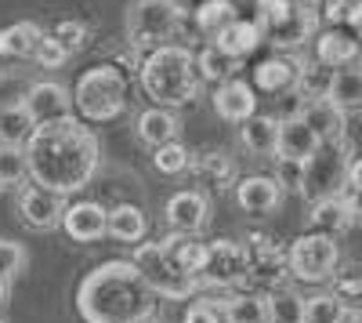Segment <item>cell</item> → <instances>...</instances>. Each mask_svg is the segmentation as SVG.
I'll return each instance as SVG.
<instances>
[{"mask_svg": "<svg viewBox=\"0 0 362 323\" xmlns=\"http://www.w3.org/2000/svg\"><path fill=\"white\" fill-rule=\"evenodd\" d=\"M235 18H239L235 0H203V4H196V29L210 40H214L225 26H232Z\"/></svg>", "mask_w": 362, "mask_h": 323, "instance_id": "obj_29", "label": "cell"}, {"mask_svg": "<svg viewBox=\"0 0 362 323\" xmlns=\"http://www.w3.org/2000/svg\"><path fill=\"white\" fill-rule=\"evenodd\" d=\"M141 323H163V319H156V316H148V319H141Z\"/></svg>", "mask_w": 362, "mask_h": 323, "instance_id": "obj_47", "label": "cell"}, {"mask_svg": "<svg viewBox=\"0 0 362 323\" xmlns=\"http://www.w3.org/2000/svg\"><path fill=\"white\" fill-rule=\"evenodd\" d=\"M300 120H305L312 128V135L319 138V145L326 149V145H341L344 135H348V113H341L334 102H300Z\"/></svg>", "mask_w": 362, "mask_h": 323, "instance_id": "obj_16", "label": "cell"}, {"mask_svg": "<svg viewBox=\"0 0 362 323\" xmlns=\"http://www.w3.org/2000/svg\"><path fill=\"white\" fill-rule=\"evenodd\" d=\"M312 62L326 66V69H348L358 62V40L355 33H344V29H326V33L312 37Z\"/></svg>", "mask_w": 362, "mask_h": 323, "instance_id": "obj_18", "label": "cell"}, {"mask_svg": "<svg viewBox=\"0 0 362 323\" xmlns=\"http://www.w3.org/2000/svg\"><path fill=\"white\" fill-rule=\"evenodd\" d=\"M127 261L138 269V276L145 280V287L153 290L156 298L185 302V298H192L196 290H199V283H196V280H192V276H189V273L167 254L163 240H156V244H138L134 254H131Z\"/></svg>", "mask_w": 362, "mask_h": 323, "instance_id": "obj_6", "label": "cell"}, {"mask_svg": "<svg viewBox=\"0 0 362 323\" xmlns=\"http://www.w3.org/2000/svg\"><path fill=\"white\" fill-rule=\"evenodd\" d=\"M22 109L29 113V120L37 128L40 124H54L73 116V102H69V87L58 80H37L29 91L22 95Z\"/></svg>", "mask_w": 362, "mask_h": 323, "instance_id": "obj_11", "label": "cell"}, {"mask_svg": "<svg viewBox=\"0 0 362 323\" xmlns=\"http://www.w3.org/2000/svg\"><path fill=\"white\" fill-rule=\"evenodd\" d=\"M25 261H29V254H25V247L18 240H0V280H4L8 287L25 269Z\"/></svg>", "mask_w": 362, "mask_h": 323, "instance_id": "obj_40", "label": "cell"}, {"mask_svg": "<svg viewBox=\"0 0 362 323\" xmlns=\"http://www.w3.org/2000/svg\"><path fill=\"white\" fill-rule=\"evenodd\" d=\"M261 40H272L279 51H293L315 37V8L312 0H254V18Z\"/></svg>", "mask_w": 362, "mask_h": 323, "instance_id": "obj_5", "label": "cell"}, {"mask_svg": "<svg viewBox=\"0 0 362 323\" xmlns=\"http://www.w3.org/2000/svg\"><path fill=\"white\" fill-rule=\"evenodd\" d=\"M243 251H247L250 280H257L264 287H279L286 280V251L272 237H264V232H250Z\"/></svg>", "mask_w": 362, "mask_h": 323, "instance_id": "obj_12", "label": "cell"}, {"mask_svg": "<svg viewBox=\"0 0 362 323\" xmlns=\"http://www.w3.org/2000/svg\"><path fill=\"white\" fill-rule=\"evenodd\" d=\"M199 171H203L214 186H228L232 174H235V171H232V160L221 157V153H206V157L199 160Z\"/></svg>", "mask_w": 362, "mask_h": 323, "instance_id": "obj_43", "label": "cell"}, {"mask_svg": "<svg viewBox=\"0 0 362 323\" xmlns=\"http://www.w3.org/2000/svg\"><path fill=\"white\" fill-rule=\"evenodd\" d=\"M210 44H214L218 51H225L228 58H235V62H243L247 55H254V51L261 47V29H257L250 18H235V22L225 26Z\"/></svg>", "mask_w": 362, "mask_h": 323, "instance_id": "obj_25", "label": "cell"}, {"mask_svg": "<svg viewBox=\"0 0 362 323\" xmlns=\"http://www.w3.org/2000/svg\"><path fill=\"white\" fill-rule=\"evenodd\" d=\"M276 182H279V189H297L300 193V186H305V164L279 160L276 164Z\"/></svg>", "mask_w": 362, "mask_h": 323, "instance_id": "obj_45", "label": "cell"}, {"mask_svg": "<svg viewBox=\"0 0 362 323\" xmlns=\"http://www.w3.org/2000/svg\"><path fill=\"white\" fill-rule=\"evenodd\" d=\"M47 37H51L58 47H62L66 55H73V51H80V47L87 44V26H83V22H76V18H62V22H58Z\"/></svg>", "mask_w": 362, "mask_h": 323, "instance_id": "obj_41", "label": "cell"}, {"mask_svg": "<svg viewBox=\"0 0 362 323\" xmlns=\"http://www.w3.org/2000/svg\"><path fill=\"white\" fill-rule=\"evenodd\" d=\"M40 37H44V29L29 18L4 26L0 29V58H29Z\"/></svg>", "mask_w": 362, "mask_h": 323, "instance_id": "obj_27", "label": "cell"}, {"mask_svg": "<svg viewBox=\"0 0 362 323\" xmlns=\"http://www.w3.org/2000/svg\"><path fill=\"white\" fill-rule=\"evenodd\" d=\"M326 102H334L341 113H355V109L362 106V73H358L355 66L337 69V73H334V84H329Z\"/></svg>", "mask_w": 362, "mask_h": 323, "instance_id": "obj_31", "label": "cell"}, {"mask_svg": "<svg viewBox=\"0 0 362 323\" xmlns=\"http://www.w3.org/2000/svg\"><path fill=\"white\" fill-rule=\"evenodd\" d=\"M163 247H167V254L177 261V266L196 280V273L203 266V244L196 237H177V232H170V237L163 240Z\"/></svg>", "mask_w": 362, "mask_h": 323, "instance_id": "obj_35", "label": "cell"}, {"mask_svg": "<svg viewBox=\"0 0 362 323\" xmlns=\"http://www.w3.org/2000/svg\"><path fill=\"white\" fill-rule=\"evenodd\" d=\"M351 153H355L351 142L319 149V153L305 164V186H300V193H305L312 203L329 200V196H341V189H344V164H348Z\"/></svg>", "mask_w": 362, "mask_h": 323, "instance_id": "obj_10", "label": "cell"}, {"mask_svg": "<svg viewBox=\"0 0 362 323\" xmlns=\"http://www.w3.org/2000/svg\"><path fill=\"white\" fill-rule=\"evenodd\" d=\"M315 18H322L329 29H344V33H355L362 22V0H319Z\"/></svg>", "mask_w": 362, "mask_h": 323, "instance_id": "obj_32", "label": "cell"}, {"mask_svg": "<svg viewBox=\"0 0 362 323\" xmlns=\"http://www.w3.org/2000/svg\"><path fill=\"white\" fill-rule=\"evenodd\" d=\"M337 266H341L337 237H326V232H305L286 251V276L297 283H326L337 276Z\"/></svg>", "mask_w": 362, "mask_h": 323, "instance_id": "obj_7", "label": "cell"}, {"mask_svg": "<svg viewBox=\"0 0 362 323\" xmlns=\"http://www.w3.org/2000/svg\"><path fill=\"white\" fill-rule=\"evenodd\" d=\"M235 200L247 215H272V211H279V203H283V189H279L276 178H268V174H250V178L235 182Z\"/></svg>", "mask_w": 362, "mask_h": 323, "instance_id": "obj_21", "label": "cell"}, {"mask_svg": "<svg viewBox=\"0 0 362 323\" xmlns=\"http://www.w3.org/2000/svg\"><path fill=\"white\" fill-rule=\"evenodd\" d=\"M62 211H66V196H58V193H51L44 186H33V182L22 186V193H18V215H22V222L29 229H40V232L58 229Z\"/></svg>", "mask_w": 362, "mask_h": 323, "instance_id": "obj_13", "label": "cell"}, {"mask_svg": "<svg viewBox=\"0 0 362 323\" xmlns=\"http://www.w3.org/2000/svg\"><path fill=\"white\" fill-rule=\"evenodd\" d=\"M4 298H8V283H4V280H0V302H4Z\"/></svg>", "mask_w": 362, "mask_h": 323, "instance_id": "obj_46", "label": "cell"}, {"mask_svg": "<svg viewBox=\"0 0 362 323\" xmlns=\"http://www.w3.org/2000/svg\"><path fill=\"white\" fill-rule=\"evenodd\" d=\"M225 323H264V295L243 290L225 302Z\"/></svg>", "mask_w": 362, "mask_h": 323, "instance_id": "obj_36", "label": "cell"}, {"mask_svg": "<svg viewBox=\"0 0 362 323\" xmlns=\"http://www.w3.org/2000/svg\"><path fill=\"white\" fill-rule=\"evenodd\" d=\"M322 149L319 138L312 135V128L300 120V116H290V120H279V135H276V160H293V164H308L315 153Z\"/></svg>", "mask_w": 362, "mask_h": 323, "instance_id": "obj_20", "label": "cell"}, {"mask_svg": "<svg viewBox=\"0 0 362 323\" xmlns=\"http://www.w3.org/2000/svg\"><path fill=\"white\" fill-rule=\"evenodd\" d=\"M138 80H141V91L160 109L189 106L196 98V87H199L192 51L181 44H163V47L148 51L145 62L138 66Z\"/></svg>", "mask_w": 362, "mask_h": 323, "instance_id": "obj_3", "label": "cell"}, {"mask_svg": "<svg viewBox=\"0 0 362 323\" xmlns=\"http://www.w3.org/2000/svg\"><path fill=\"white\" fill-rule=\"evenodd\" d=\"M192 164V157H189V149L181 142H167V145H156V153H153V167L160 171V174H181Z\"/></svg>", "mask_w": 362, "mask_h": 323, "instance_id": "obj_39", "label": "cell"}, {"mask_svg": "<svg viewBox=\"0 0 362 323\" xmlns=\"http://www.w3.org/2000/svg\"><path fill=\"white\" fill-rule=\"evenodd\" d=\"M305 298L293 287H272L264 295V323H300Z\"/></svg>", "mask_w": 362, "mask_h": 323, "instance_id": "obj_30", "label": "cell"}, {"mask_svg": "<svg viewBox=\"0 0 362 323\" xmlns=\"http://www.w3.org/2000/svg\"><path fill=\"white\" fill-rule=\"evenodd\" d=\"M358 218V203L355 200H344V196H329V200H319L315 211H312V232H326V237H341L344 229H351Z\"/></svg>", "mask_w": 362, "mask_h": 323, "instance_id": "obj_23", "label": "cell"}, {"mask_svg": "<svg viewBox=\"0 0 362 323\" xmlns=\"http://www.w3.org/2000/svg\"><path fill=\"white\" fill-rule=\"evenodd\" d=\"M344 302L337 295H312L305 298V309H300V323H341Z\"/></svg>", "mask_w": 362, "mask_h": 323, "instance_id": "obj_37", "label": "cell"}, {"mask_svg": "<svg viewBox=\"0 0 362 323\" xmlns=\"http://www.w3.org/2000/svg\"><path fill=\"white\" fill-rule=\"evenodd\" d=\"M181 26V8L174 0H131L127 8V40L131 47H163Z\"/></svg>", "mask_w": 362, "mask_h": 323, "instance_id": "obj_8", "label": "cell"}, {"mask_svg": "<svg viewBox=\"0 0 362 323\" xmlns=\"http://www.w3.org/2000/svg\"><path fill=\"white\" fill-rule=\"evenodd\" d=\"M33 120L29 113L22 109V102H11V106H0V145H25L29 135H33Z\"/></svg>", "mask_w": 362, "mask_h": 323, "instance_id": "obj_34", "label": "cell"}, {"mask_svg": "<svg viewBox=\"0 0 362 323\" xmlns=\"http://www.w3.org/2000/svg\"><path fill=\"white\" fill-rule=\"evenodd\" d=\"M73 109L87 124H109L127 109V76L119 66H90L80 73L73 95Z\"/></svg>", "mask_w": 362, "mask_h": 323, "instance_id": "obj_4", "label": "cell"}, {"mask_svg": "<svg viewBox=\"0 0 362 323\" xmlns=\"http://www.w3.org/2000/svg\"><path fill=\"white\" fill-rule=\"evenodd\" d=\"M276 135H279V116L254 113L239 124V142L250 157H276Z\"/></svg>", "mask_w": 362, "mask_h": 323, "instance_id": "obj_24", "label": "cell"}, {"mask_svg": "<svg viewBox=\"0 0 362 323\" xmlns=\"http://www.w3.org/2000/svg\"><path fill=\"white\" fill-rule=\"evenodd\" d=\"M66 237L76 240V244H95L105 237V208L95 200H76V203H66L62 211V222Z\"/></svg>", "mask_w": 362, "mask_h": 323, "instance_id": "obj_17", "label": "cell"}, {"mask_svg": "<svg viewBox=\"0 0 362 323\" xmlns=\"http://www.w3.org/2000/svg\"><path fill=\"white\" fill-rule=\"evenodd\" d=\"M181 323H225V302H214V298H199L185 309Z\"/></svg>", "mask_w": 362, "mask_h": 323, "instance_id": "obj_42", "label": "cell"}, {"mask_svg": "<svg viewBox=\"0 0 362 323\" xmlns=\"http://www.w3.org/2000/svg\"><path fill=\"white\" fill-rule=\"evenodd\" d=\"M297 73H300V62L290 55H268L254 66V80L250 87L254 91H264L272 98H286L297 91Z\"/></svg>", "mask_w": 362, "mask_h": 323, "instance_id": "obj_15", "label": "cell"}, {"mask_svg": "<svg viewBox=\"0 0 362 323\" xmlns=\"http://www.w3.org/2000/svg\"><path fill=\"white\" fill-rule=\"evenodd\" d=\"M29 58H37V62H40L44 69H58V66H66V58H69V55H66L62 47H58L51 37H40V40H37V47H33V55H29Z\"/></svg>", "mask_w": 362, "mask_h": 323, "instance_id": "obj_44", "label": "cell"}, {"mask_svg": "<svg viewBox=\"0 0 362 323\" xmlns=\"http://www.w3.org/2000/svg\"><path fill=\"white\" fill-rule=\"evenodd\" d=\"M329 84H334V69H326L319 62H300V73H297V98L300 102H319L329 95Z\"/></svg>", "mask_w": 362, "mask_h": 323, "instance_id": "obj_33", "label": "cell"}, {"mask_svg": "<svg viewBox=\"0 0 362 323\" xmlns=\"http://www.w3.org/2000/svg\"><path fill=\"white\" fill-rule=\"evenodd\" d=\"M156 309V295L145 287L127 258L102 261L76 287V312L83 323H141Z\"/></svg>", "mask_w": 362, "mask_h": 323, "instance_id": "obj_2", "label": "cell"}, {"mask_svg": "<svg viewBox=\"0 0 362 323\" xmlns=\"http://www.w3.org/2000/svg\"><path fill=\"white\" fill-rule=\"evenodd\" d=\"M29 167L22 145H0V189L4 186H25Z\"/></svg>", "mask_w": 362, "mask_h": 323, "instance_id": "obj_38", "label": "cell"}, {"mask_svg": "<svg viewBox=\"0 0 362 323\" xmlns=\"http://www.w3.org/2000/svg\"><path fill=\"white\" fill-rule=\"evenodd\" d=\"M148 232V218L138 203H116L105 208V237H112L116 244H131L138 247Z\"/></svg>", "mask_w": 362, "mask_h": 323, "instance_id": "obj_22", "label": "cell"}, {"mask_svg": "<svg viewBox=\"0 0 362 323\" xmlns=\"http://www.w3.org/2000/svg\"><path fill=\"white\" fill-rule=\"evenodd\" d=\"M199 287H243L250 283L247 251L239 240H210L203 244V266L196 273Z\"/></svg>", "mask_w": 362, "mask_h": 323, "instance_id": "obj_9", "label": "cell"}, {"mask_svg": "<svg viewBox=\"0 0 362 323\" xmlns=\"http://www.w3.org/2000/svg\"><path fill=\"white\" fill-rule=\"evenodd\" d=\"M22 149H25V167L33 186H44L58 196L80 193L98 174V164H102L98 135L76 116L33 128Z\"/></svg>", "mask_w": 362, "mask_h": 323, "instance_id": "obj_1", "label": "cell"}, {"mask_svg": "<svg viewBox=\"0 0 362 323\" xmlns=\"http://www.w3.org/2000/svg\"><path fill=\"white\" fill-rule=\"evenodd\" d=\"M0 323H4V319H0Z\"/></svg>", "mask_w": 362, "mask_h": 323, "instance_id": "obj_48", "label": "cell"}, {"mask_svg": "<svg viewBox=\"0 0 362 323\" xmlns=\"http://www.w3.org/2000/svg\"><path fill=\"white\" fill-rule=\"evenodd\" d=\"M192 66H196V76L206 80V84H225L239 73V62L228 58L225 51H218L214 44H206L199 55H192Z\"/></svg>", "mask_w": 362, "mask_h": 323, "instance_id": "obj_28", "label": "cell"}, {"mask_svg": "<svg viewBox=\"0 0 362 323\" xmlns=\"http://www.w3.org/2000/svg\"><path fill=\"white\" fill-rule=\"evenodd\" d=\"M214 113L221 116V120H228V124H243L247 116H254L257 113V95H254L250 80L232 76V80L218 84V91H214Z\"/></svg>", "mask_w": 362, "mask_h": 323, "instance_id": "obj_19", "label": "cell"}, {"mask_svg": "<svg viewBox=\"0 0 362 323\" xmlns=\"http://www.w3.org/2000/svg\"><path fill=\"white\" fill-rule=\"evenodd\" d=\"M210 222V200L196 189H181L167 200V225L177 237H199Z\"/></svg>", "mask_w": 362, "mask_h": 323, "instance_id": "obj_14", "label": "cell"}, {"mask_svg": "<svg viewBox=\"0 0 362 323\" xmlns=\"http://www.w3.org/2000/svg\"><path fill=\"white\" fill-rule=\"evenodd\" d=\"M138 138L145 142V145H167V142H177V131H181V124H177V116H174V109H160V106H148L145 113H138Z\"/></svg>", "mask_w": 362, "mask_h": 323, "instance_id": "obj_26", "label": "cell"}]
</instances>
